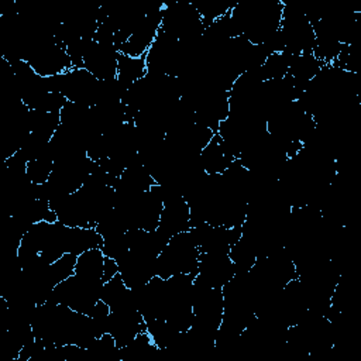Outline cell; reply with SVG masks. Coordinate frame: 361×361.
<instances>
[{
    "label": "cell",
    "mask_w": 361,
    "mask_h": 361,
    "mask_svg": "<svg viewBox=\"0 0 361 361\" xmlns=\"http://www.w3.org/2000/svg\"><path fill=\"white\" fill-rule=\"evenodd\" d=\"M61 126V113L44 111V110H30L28 113V128L42 138L51 141L52 135Z\"/></svg>",
    "instance_id": "18"
},
{
    "label": "cell",
    "mask_w": 361,
    "mask_h": 361,
    "mask_svg": "<svg viewBox=\"0 0 361 361\" xmlns=\"http://www.w3.org/2000/svg\"><path fill=\"white\" fill-rule=\"evenodd\" d=\"M324 63L320 62L312 52H303L293 56L288 75L292 76L298 89L303 93L309 85V82L317 75Z\"/></svg>",
    "instance_id": "16"
},
{
    "label": "cell",
    "mask_w": 361,
    "mask_h": 361,
    "mask_svg": "<svg viewBox=\"0 0 361 361\" xmlns=\"http://www.w3.org/2000/svg\"><path fill=\"white\" fill-rule=\"evenodd\" d=\"M161 30L179 41H190L204 31L203 20L189 1L164 3Z\"/></svg>",
    "instance_id": "5"
},
{
    "label": "cell",
    "mask_w": 361,
    "mask_h": 361,
    "mask_svg": "<svg viewBox=\"0 0 361 361\" xmlns=\"http://www.w3.org/2000/svg\"><path fill=\"white\" fill-rule=\"evenodd\" d=\"M52 169H54V159L51 157L34 159L27 164V178L34 185H42L49 179Z\"/></svg>",
    "instance_id": "24"
},
{
    "label": "cell",
    "mask_w": 361,
    "mask_h": 361,
    "mask_svg": "<svg viewBox=\"0 0 361 361\" xmlns=\"http://www.w3.org/2000/svg\"><path fill=\"white\" fill-rule=\"evenodd\" d=\"M147 75L145 56H128L118 54L117 59V80L124 89H128L133 83L140 80Z\"/></svg>",
    "instance_id": "17"
},
{
    "label": "cell",
    "mask_w": 361,
    "mask_h": 361,
    "mask_svg": "<svg viewBox=\"0 0 361 361\" xmlns=\"http://www.w3.org/2000/svg\"><path fill=\"white\" fill-rule=\"evenodd\" d=\"M100 250L104 254V257L118 261L126 252H128L127 231L123 233V234H117V235L103 238V244H102Z\"/></svg>",
    "instance_id": "25"
},
{
    "label": "cell",
    "mask_w": 361,
    "mask_h": 361,
    "mask_svg": "<svg viewBox=\"0 0 361 361\" xmlns=\"http://www.w3.org/2000/svg\"><path fill=\"white\" fill-rule=\"evenodd\" d=\"M27 62L38 75L44 78L55 76L73 68L65 47L59 44L55 37H48L38 41L32 47Z\"/></svg>",
    "instance_id": "6"
},
{
    "label": "cell",
    "mask_w": 361,
    "mask_h": 361,
    "mask_svg": "<svg viewBox=\"0 0 361 361\" xmlns=\"http://www.w3.org/2000/svg\"><path fill=\"white\" fill-rule=\"evenodd\" d=\"M200 252L228 254V250L241 238V226L227 228L226 226H212L202 223L190 228Z\"/></svg>",
    "instance_id": "9"
},
{
    "label": "cell",
    "mask_w": 361,
    "mask_h": 361,
    "mask_svg": "<svg viewBox=\"0 0 361 361\" xmlns=\"http://www.w3.org/2000/svg\"><path fill=\"white\" fill-rule=\"evenodd\" d=\"M157 258L140 252H126L118 261V274L127 288L135 289L157 276Z\"/></svg>",
    "instance_id": "11"
},
{
    "label": "cell",
    "mask_w": 361,
    "mask_h": 361,
    "mask_svg": "<svg viewBox=\"0 0 361 361\" xmlns=\"http://www.w3.org/2000/svg\"><path fill=\"white\" fill-rule=\"evenodd\" d=\"M144 330H147V324L135 305H127L110 310L106 323V333H110L114 337L117 348L127 345Z\"/></svg>",
    "instance_id": "8"
},
{
    "label": "cell",
    "mask_w": 361,
    "mask_h": 361,
    "mask_svg": "<svg viewBox=\"0 0 361 361\" xmlns=\"http://www.w3.org/2000/svg\"><path fill=\"white\" fill-rule=\"evenodd\" d=\"M200 250L193 234L178 233L169 238L157 258V275L166 279L175 275L197 274Z\"/></svg>",
    "instance_id": "2"
},
{
    "label": "cell",
    "mask_w": 361,
    "mask_h": 361,
    "mask_svg": "<svg viewBox=\"0 0 361 361\" xmlns=\"http://www.w3.org/2000/svg\"><path fill=\"white\" fill-rule=\"evenodd\" d=\"M228 257L234 264L235 272H248L257 261L254 251L241 238L230 247Z\"/></svg>",
    "instance_id": "22"
},
{
    "label": "cell",
    "mask_w": 361,
    "mask_h": 361,
    "mask_svg": "<svg viewBox=\"0 0 361 361\" xmlns=\"http://www.w3.org/2000/svg\"><path fill=\"white\" fill-rule=\"evenodd\" d=\"M118 51L114 47L96 42L93 38L86 41L82 68L89 71L99 80H111L117 78Z\"/></svg>",
    "instance_id": "10"
},
{
    "label": "cell",
    "mask_w": 361,
    "mask_h": 361,
    "mask_svg": "<svg viewBox=\"0 0 361 361\" xmlns=\"http://www.w3.org/2000/svg\"><path fill=\"white\" fill-rule=\"evenodd\" d=\"M192 305L193 319L190 327L203 333L217 334L224 312L221 288H210L193 281Z\"/></svg>",
    "instance_id": "4"
},
{
    "label": "cell",
    "mask_w": 361,
    "mask_h": 361,
    "mask_svg": "<svg viewBox=\"0 0 361 361\" xmlns=\"http://www.w3.org/2000/svg\"><path fill=\"white\" fill-rule=\"evenodd\" d=\"M162 13H164V3L149 6L145 17L135 27L130 38L121 45L120 54L134 56V58L145 56L147 51L155 41L158 31L161 28Z\"/></svg>",
    "instance_id": "7"
},
{
    "label": "cell",
    "mask_w": 361,
    "mask_h": 361,
    "mask_svg": "<svg viewBox=\"0 0 361 361\" xmlns=\"http://www.w3.org/2000/svg\"><path fill=\"white\" fill-rule=\"evenodd\" d=\"M118 274V264L116 259L113 258H107L104 257V267H103V282L110 281L113 276H116Z\"/></svg>",
    "instance_id": "26"
},
{
    "label": "cell",
    "mask_w": 361,
    "mask_h": 361,
    "mask_svg": "<svg viewBox=\"0 0 361 361\" xmlns=\"http://www.w3.org/2000/svg\"><path fill=\"white\" fill-rule=\"evenodd\" d=\"M104 282L102 279H87L76 274L59 282L51 292L48 300L65 305L72 310L90 314L100 300Z\"/></svg>",
    "instance_id": "3"
},
{
    "label": "cell",
    "mask_w": 361,
    "mask_h": 361,
    "mask_svg": "<svg viewBox=\"0 0 361 361\" xmlns=\"http://www.w3.org/2000/svg\"><path fill=\"white\" fill-rule=\"evenodd\" d=\"M234 159L237 158L227 149L219 134H214L209 144L199 154L200 165L209 175L223 173Z\"/></svg>",
    "instance_id": "14"
},
{
    "label": "cell",
    "mask_w": 361,
    "mask_h": 361,
    "mask_svg": "<svg viewBox=\"0 0 361 361\" xmlns=\"http://www.w3.org/2000/svg\"><path fill=\"white\" fill-rule=\"evenodd\" d=\"M157 182L151 176L149 171L144 166L142 162L133 164L127 166L118 178L116 186H123L133 190H149ZM114 186V188H116Z\"/></svg>",
    "instance_id": "19"
},
{
    "label": "cell",
    "mask_w": 361,
    "mask_h": 361,
    "mask_svg": "<svg viewBox=\"0 0 361 361\" xmlns=\"http://www.w3.org/2000/svg\"><path fill=\"white\" fill-rule=\"evenodd\" d=\"M283 1L251 0L235 3L230 16L240 35L251 44H265L281 27Z\"/></svg>",
    "instance_id": "1"
},
{
    "label": "cell",
    "mask_w": 361,
    "mask_h": 361,
    "mask_svg": "<svg viewBox=\"0 0 361 361\" xmlns=\"http://www.w3.org/2000/svg\"><path fill=\"white\" fill-rule=\"evenodd\" d=\"M103 267H104V254L102 252L100 248H92L78 255L75 274L87 279H102Z\"/></svg>",
    "instance_id": "20"
},
{
    "label": "cell",
    "mask_w": 361,
    "mask_h": 361,
    "mask_svg": "<svg viewBox=\"0 0 361 361\" xmlns=\"http://www.w3.org/2000/svg\"><path fill=\"white\" fill-rule=\"evenodd\" d=\"M234 274L235 268L228 254L200 252L195 281L210 288H223Z\"/></svg>",
    "instance_id": "12"
},
{
    "label": "cell",
    "mask_w": 361,
    "mask_h": 361,
    "mask_svg": "<svg viewBox=\"0 0 361 361\" xmlns=\"http://www.w3.org/2000/svg\"><path fill=\"white\" fill-rule=\"evenodd\" d=\"M292 59H293V55L288 52H274L267 58V61L258 69H255V72L261 79V82L282 78L288 73Z\"/></svg>",
    "instance_id": "21"
},
{
    "label": "cell",
    "mask_w": 361,
    "mask_h": 361,
    "mask_svg": "<svg viewBox=\"0 0 361 361\" xmlns=\"http://www.w3.org/2000/svg\"><path fill=\"white\" fill-rule=\"evenodd\" d=\"M76 259H78V255L66 252L59 259L49 264L48 275H49V279L54 283V286H56L59 282H62L63 279H66L75 274Z\"/></svg>",
    "instance_id": "23"
},
{
    "label": "cell",
    "mask_w": 361,
    "mask_h": 361,
    "mask_svg": "<svg viewBox=\"0 0 361 361\" xmlns=\"http://www.w3.org/2000/svg\"><path fill=\"white\" fill-rule=\"evenodd\" d=\"M103 244L102 235L96 231L94 227L85 228V227H68L65 230L63 237V245L65 252L80 255L82 252L92 250V248H100Z\"/></svg>",
    "instance_id": "15"
},
{
    "label": "cell",
    "mask_w": 361,
    "mask_h": 361,
    "mask_svg": "<svg viewBox=\"0 0 361 361\" xmlns=\"http://www.w3.org/2000/svg\"><path fill=\"white\" fill-rule=\"evenodd\" d=\"M157 230L168 240L178 233L190 230V207L183 196H176L164 202Z\"/></svg>",
    "instance_id": "13"
}]
</instances>
